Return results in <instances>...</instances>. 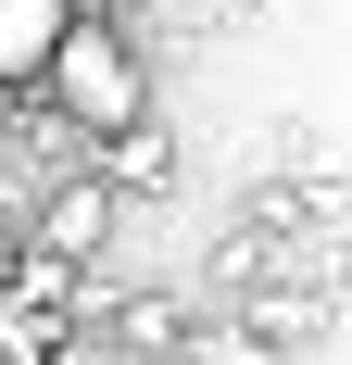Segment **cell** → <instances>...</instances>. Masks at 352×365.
<instances>
[{
  "mask_svg": "<svg viewBox=\"0 0 352 365\" xmlns=\"http://www.w3.org/2000/svg\"><path fill=\"white\" fill-rule=\"evenodd\" d=\"M26 365H126V353H113V340H88V328H76V340H38Z\"/></svg>",
  "mask_w": 352,
  "mask_h": 365,
  "instance_id": "cell-6",
  "label": "cell"
},
{
  "mask_svg": "<svg viewBox=\"0 0 352 365\" xmlns=\"http://www.w3.org/2000/svg\"><path fill=\"white\" fill-rule=\"evenodd\" d=\"M63 38V0H0V88H26Z\"/></svg>",
  "mask_w": 352,
  "mask_h": 365,
  "instance_id": "cell-4",
  "label": "cell"
},
{
  "mask_svg": "<svg viewBox=\"0 0 352 365\" xmlns=\"http://www.w3.org/2000/svg\"><path fill=\"white\" fill-rule=\"evenodd\" d=\"M88 177H101L113 202H164V189H176V139H164V113H139V126H113Z\"/></svg>",
  "mask_w": 352,
  "mask_h": 365,
  "instance_id": "cell-3",
  "label": "cell"
},
{
  "mask_svg": "<svg viewBox=\"0 0 352 365\" xmlns=\"http://www.w3.org/2000/svg\"><path fill=\"white\" fill-rule=\"evenodd\" d=\"M38 88H51V113H63V126H88V139H113V126H139V113H151V63H139V38L101 26V13H63V38H51Z\"/></svg>",
  "mask_w": 352,
  "mask_h": 365,
  "instance_id": "cell-1",
  "label": "cell"
},
{
  "mask_svg": "<svg viewBox=\"0 0 352 365\" xmlns=\"http://www.w3.org/2000/svg\"><path fill=\"white\" fill-rule=\"evenodd\" d=\"M126 340H139V353H176V340H189V302H126Z\"/></svg>",
  "mask_w": 352,
  "mask_h": 365,
  "instance_id": "cell-5",
  "label": "cell"
},
{
  "mask_svg": "<svg viewBox=\"0 0 352 365\" xmlns=\"http://www.w3.org/2000/svg\"><path fill=\"white\" fill-rule=\"evenodd\" d=\"M113 240V189L101 177H63L51 202H38V264H88Z\"/></svg>",
  "mask_w": 352,
  "mask_h": 365,
  "instance_id": "cell-2",
  "label": "cell"
}]
</instances>
